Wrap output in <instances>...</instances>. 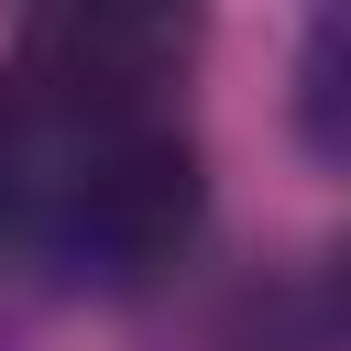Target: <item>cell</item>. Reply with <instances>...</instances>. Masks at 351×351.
<instances>
[{
	"label": "cell",
	"mask_w": 351,
	"mask_h": 351,
	"mask_svg": "<svg viewBox=\"0 0 351 351\" xmlns=\"http://www.w3.org/2000/svg\"><path fill=\"white\" fill-rule=\"evenodd\" d=\"M197 219H208V165H197L186 110H143V121H33L11 252L55 263L88 296H143V285H165L186 263Z\"/></svg>",
	"instance_id": "cell-1"
},
{
	"label": "cell",
	"mask_w": 351,
	"mask_h": 351,
	"mask_svg": "<svg viewBox=\"0 0 351 351\" xmlns=\"http://www.w3.org/2000/svg\"><path fill=\"white\" fill-rule=\"evenodd\" d=\"M186 66H197L186 11L66 0V11H33L11 33L0 77L33 121H143V110H186Z\"/></svg>",
	"instance_id": "cell-2"
},
{
	"label": "cell",
	"mask_w": 351,
	"mask_h": 351,
	"mask_svg": "<svg viewBox=\"0 0 351 351\" xmlns=\"http://www.w3.org/2000/svg\"><path fill=\"white\" fill-rule=\"evenodd\" d=\"M296 132L318 165L351 176V11H318L296 44Z\"/></svg>",
	"instance_id": "cell-3"
},
{
	"label": "cell",
	"mask_w": 351,
	"mask_h": 351,
	"mask_svg": "<svg viewBox=\"0 0 351 351\" xmlns=\"http://www.w3.org/2000/svg\"><path fill=\"white\" fill-rule=\"evenodd\" d=\"M22 165H33V121H22V99H11V77H0V252H11V230H22Z\"/></svg>",
	"instance_id": "cell-4"
},
{
	"label": "cell",
	"mask_w": 351,
	"mask_h": 351,
	"mask_svg": "<svg viewBox=\"0 0 351 351\" xmlns=\"http://www.w3.org/2000/svg\"><path fill=\"white\" fill-rule=\"evenodd\" d=\"M340 318H351V252H340Z\"/></svg>",
	"instance_id": "cell-5"
}]
</instances>
